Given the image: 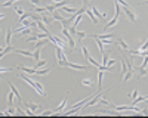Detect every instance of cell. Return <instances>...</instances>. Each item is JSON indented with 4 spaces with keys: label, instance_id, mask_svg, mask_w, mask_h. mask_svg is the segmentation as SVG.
Returning a JSON list of instances; mask_svg holds the SVG:
<instances>
[{
    "label": "cell",
    "instance_id": "obj_26",
    "mask_svg": "<svg viewBox=\"0 0 148 118\" xmlns=\"http://www.w3.org/2000/svg\"><path fill=\"white\" fill-rule=\"evenodd\" d=\"M82 83H83V86H89V87H90V86H92V78H84Z\"/></svg>",
    "mask_w": 148,
    "mask_h": 118
},
{
    "label": "cell",
    "instance_id": "obj_12",
    "mask_svg": "<svg viewBox=\"0 0 148 118\" xmlns=\"http://www.w3.org/2000/svg\"><path fill=\"white\" fill-rule=\"evenodd\" d=\"M25 106H28V109H30V111H33V112H36L37 109H39V105H37V103H33V102H27V103H25Z\"/></svg>",
    "mask_w": 148,
    "mask_h": 118
},
{
    "label": "cell",
    "instance_id": "obj_16",
    "mask_svg": "<svg viewBox=\"0 0 148 118\" xmlns=\"http://www.w3.org/2000/svg\"><path fill=\"white\" fill-rule=\"evenodd\" d=\"M52 18L53 19H56V21H61V22H62V21H64V18H62V15L59 14V12H53V14H52Z\"/></svg>",
    "mask_w": 148,
    "mask_h": 118
},
{
    "label": "cell",
    "instance_id": "obj_17",
    "mask_svg": "<svg viewBox=\"0 0 148 118\" xmlns=\"http://www.w3.org/2000/svg\"><path fill=\"white\" fill-rule=\"evenodd\" d=\"M96 44H98V47H99V53L104 55V43H102L101 38H96Z\"/></svg>",
    "mask_w": 148,
    "mask_h": 118
},
{
    "label": "cell",
    "instance_id": "obj_37",
    "mask_svg": "<svg viewBox=\"0 0 148 118\" xmlns=\"http://www.w3.org/2000/svg\"><path fill=\"white\" fill-rule=\"evenodd\" d=\"M51 114H53V111H46V112H43V115H51Z\"/></svg>",
    "mask_w": 148,
    "mask_h": 118
},
{
    "label": "cell",
    "instance_id": "obj_20",
    "mask_svg": "<svg viewBox=\"0 0 148 118\" xmlns=\"http://www.w3.org/2000/svg\"><path fill=\"white\" fill-rule=\"evenodd\" d=\"M98 105H99V106H101V105H105V106H111V103H110V102H108L107 99H99V100H98Z\"/></svg>",
    "mask_w": 148,
    "mask_h": 118
},
{
    "label": "cell",
    "instance_id": "obj_5",
    "mask_svg": "<svg viewBox=\"0 0 148 118\" xmlns=\"http://www.w3.org/2000/svg\"><path fill=\"white\" fill-rule=\"evenodd\" d=\"M67 68L80 69V71H88V67H84V65H79V64H71V62H67Z\"/></svg>",
    "mask_w": 148,
    "mask_h": 118
},
{
    "label": "cell",
    "instance_id": "obj_18",
    "mask_svg": "<svg viewBox=\"0 0 148 118\" xmlns=\"http://www.w3.org/2000/svg\"><path fill=\"white\" fill-rule=\"evenodd\" d=\"M65 105H67V97H65V99L62 100V102H61V105H59V106H58V108L55 109V111H53V112H61V111L64 109V106H65Z\"/></svg>",
    "mask_w": 148,
    "mask_h": 118
},
{
    "label": "cell",
    "instance_id": "obj_2",
    "mask_svg": "<svg viewBox=\"0 0 148 118\" xmlns=\"http://www.w3.org/2000/svg\"><path fill=\"white\" fill-rule=\"evenodd\" d=\"M18 68L21 69V71H24V73H27V74H37V75H46V74H49V71H51L49 68H45V69H40V68H28V67H24V65H19Z\"/></svg>",
    "mask_w": 148,
    "mask_h": 118
},
{
    "label": "cell",
    "instance_id": "obj_4",
    "mask_svg": "<svg viewBox=\"0 0 148 118\" xmlns=\"http://www.w3.org/2000/svg\"><path fill=\"white\" fill-rule=\"evenodd\" d=\"M62 36H65V38H67V41H68V46L71 47V50H74V38H73V36H70L68 34V30L67 28H62Z\"/></svg>",
    "mask_w": 148,
    "mask_h": 118
},
{
    "label": "cell",
    "instance_id": "obj_35",
    "mask_svg": "<svg viewBox=\"0 0 148 118\" xmlns=\"http://www.w3.org/2000/svg\"><path fill=\"white\" fill-rule=\"evenodd\" d=\"M15 12L18 15H24V9H21V8H15Z\"/></svg>",
    "mask_w": 148,
    "mask_h": 118
},
{
    "label": "cell",
    "instance_id": "obj_21",
    "mask_svg": "<svg viewBox=\"0 0 148 118\" xmlns=\"http://www.w3.org/2000/svg\"><path fill=\"white\" fill-rule=\"evenodd\" d=\"M76 36H77V40L82 41L84 37H86V32H79V31H77V32H76Z\"/></svg>",
    "mask_w": 148,
    "mask_h": 118
},
{
    "label": "cell",
    "instance_id": "obj_32",
    "mask_svg": "<svg viewBox=\"0 0 148 118\" xmlns=\"http://www.w3.org/2000/svg\"><path fill=\"white\" fill-rule=\"evenodd\" d=\"M15 112H16V111H15V108H14V106H10V108L8 109V111H6L5 114H8V115H14Z\"/></svg>",
    "mask_w": 148,
    "mask_h": 118
},
{
    "label": "cell",
    "instance_id": "obj_29",
    "mask_svg": "<svg viewBox=\"0 0 148 118\" xmlns=\"http://www.w3.org/2000/svg\"><path fill=\"white\" fill-rule=\"evenodd\" d=\"M14 3H15L14 0H8V2H5V3L2 5V8H9V6H12Z\"/></svg>",
    "mask_w": 148,
    "mask_h": 118
},
{
    "label": "cell",
    "instance_id": "obj_11",
    "mask_svg": "<svg viewBox=\"0 0 148 118\" xmlns=\"http://www.w3.org/2000/svg\"><path fill=\"white\" fill-rule=\"evenodd\" d=\"M90 9H92V12H93V14H95V16H96V18H104V16H105V15H107L105 12H102V14H101V12H99V10H98L96 8H95V6H92Z\"/></svg>",
    "mask_w": 148,
    "mask_h": 118
},
{
    "label": "cell",
    "instance_id": "obj_38",
    "mask_svg": "<svg viewBox=\"0 0 148 118\" xmlns=\"http://www.w3.org/2000/svg\"><path fill=\"white\" fill-rule=\"evenodd\" d=\"M82 2H83V6H86V5H88V0H82Z\"/></svg>",
    "mask_w": 148,
    "mask_h": 118
},
{
    "label": "cell",
    "instance_id": "obj_14",
    "mask_svg": "<svg viewBox=\"0 0 148 118\" xmlns=\"http://www.w3.org/2000/svg\"><path fill=\"white\" fill-rule=\"evenodd\" d=\"M133 77V69H129V71H127V73L125 74V75H123V81H127V80H130V78Z\"/></svg>",
    "mask_w": 148,
    "mask_h": 118
},
{
    "label": "cell",
    "instance_id": "obj_3",
    "mask_svg": "<svg viewBox=\"0 0 148 118\" xmlns=\"http://www.w3.org/2000/svg\"><path fill=\"white\" fill-rule=\"evenodd\" d=\"M113 109H116V111H132V112H136V114L142 112V111L139 108H136V106H114V105H113Z\"/></svg>",
    "mask_w": 148,
    "mask_h": 118
},
{
    "label": "cell",
    "instance_id": "obj_39",
    "mask_svg": "<svg viewBox=\"0 0 148 118\" xmlns=\"http://www.w3.org/2000/svg\"><path fill=\"white\" fill-rule=\"evenodd\" d=\"M58 2H62V0H52V3H58Z\"/></svg>",
    "mask_w": 148,
    "mask_h": 118
},
{
    "label": "cell",
    "instance_id": "obj_23",
    "mask_svg": "<svg viewBox=\"0 0 148 118\" xmlns=\"http://www.w3.org/2000/svg\"><path fill=\"white\" fill-rule=\"evenodd\" d=\"M12 47H10V46H8V47H6V49H2V58H3V56H5L6 53H9V52H12Z\"/></svg>",
    "mask_w": 148,
    "mask_h": 118
},
{
    "label": "cell",
    "instance_id": "obj_13",
    "mask_svg": "<svg viewBox=\"0 0 148 118\" xmlns=\"http://www.w3.org/2000/svg\"><path fill=\"white\" fill-rule=\"evenodd\" d=\"M40 49H42V47H36V50L33 52V59H34L36 62L40 59Z\"/></svg>",
    "mask_w": 148,
    "mask_h": 118
},
{
    "label": "cell",
    "instance_id": "obj_10",
    "mask_svg": "<svg viewBox=\"0 0 148 118\" xmlns=\"http://www.w3.org/2000/svg\"><path fill=\"white\" fill-rule=\"evenodd\" d=\"M8 84H9L10 90H12V91H14V93H15V96H16V97H18V102H19V103H21V102H22V100H21V96H19V91L16 90V89H15V86H14V84H12V83H9V81H8Z\"/></svg>",
    "mask_w": 148,
    "mask_h": 118
},
{
    "label": "cell",
    "instance_id": "obj_7",
    "mask_svg": "<svg viewBox=\"0 0 148 118\" xmlns=\"http://www.w3.org/2000/svg\"><path fill=\"white\" fill-rule=\"evenodd\" d=\"M15 53L18 55H22V56H25V58H33V52H30V50H18V49H14Z\"/></svg>",
    "mask_w": 148,
    "mask_h": 118
},
{
    "label": "cell",
    "instance_id": "obj_36",
    "mask_svg": "<svg viewBox=\"0 0 148 118\" xmlns=\"http://www.w3.org/2000/svg\"><path fill=\"white\" fill-rule=\"evenodd\" d=\"M0 71H2V73H6V71H12V68H5V67H2Z\"/></svg>",
    "mask_w": 148,
    "mask_h": 118
},
{
    "label": "cell",
    "instance_id": "obj_28",
    "mask_svg": "<svg viewBox=\"0 0 148 118\" xmlns=\"http://www.w3.org/2000/svg\"><path fill=\"white\" fill-rule=\"evenodd\" d=\"M45 65H46V61H37L36 68H42V67H45Z\"/></svg>",
    "mask_w": 148,
    "mask_h": 118
},
{
    "label": "cell",
    "instance_id": "obj_27",
    "mask_svg": "<svg viewBox=\"0 0 148 118\" xmlns=\"http://www.w3.org/2000/svg\"><path fill=\"white\" fill-rule=\"evenodd\" d=\"M10 36H12V31L8 30V32H6V44L8 46H9V43H10Z\"/></svg>",
    "mask_w": 148,
    "mask_h": 118
},
{
    "label": "cell",
    "instance_id": "obj_25",
    "mask_svg": "<svg viewBox=\"0 0 148 118\" xmlns=\"http://www.w3.org/2000/svg\"><path fill=\"white\" fill-rule=\"evenodd\" d=\"M14 96H15V93H14V91L8 95V102H9V106H12V102H14Z\"/></svg>",
    "mask_w": 148,
    "mask_h": 118
},
{
    "label": "cell",
    "instance_id": "obj_31",
    "mask_svg": "<svg viewBox=\"0 0 148 118\" xmlns=\"http://www.w3.org/2000/svg\"><path fill=\"white\" fill-rule=\"evenodd\" d=\"M130 97H132V99H136V97H138V87H136V89H135L133 91H132V93H130Z\"/></svg>",
    "mask_w": 148,
    "mask_h": 118
},
{
    "label": "cell",
    "instance_id": "obj_40",
    "mask_svg": "<svg viewBox=\"0 0 148 118\" xmlns=\"http://www.w3.org/2000/svg\"><path fill=\"white\" fill-rule=\"evenodd\" d=\"M145 3H148V2H144V3H141V5H145Z\"/></svg>",
    "mask_w": 148,
    "mask_h": 118
},
{
    "label": "cell",
    "instance_id": "obj_24",
    "mask_svg": "<svg viewBox=\"0 0 148 118\" xmlns=\"http://www.w3.org/2000/svg\"><path fill=\"white\" fill-rule=\"evenodd\" d=\"M88 61H89V62H90L92 65H95L96 68H99V67H101V64H99V62H96V61H95L93 58H90V56H89V59H88Z\"/></svg>",
    "mask_w": 148,
    "mask_h": 118
},
{
    "label": "cell",
    "instance_id": "obj_19",
    "mask_svg": "<svg viewBox=\"0 0 148 118\" xmlns=\"http://www.w3.org/2000/svg\"><path fill=\"white\" fill-rule=\"evenodd\" d=\"M82 52H83L84 59L88 61V59H89V52H88V47H86V46H82Z\"/></svg>",
    "mask_w": 148,
    "mask_h": 118
},
{
    "label": "cell",
    "instance_id": "obj_33",
    "mask_svg": "<svg viewBox=\"0 0 148 118\" xmlns=\"http://www.w3.org/2000/svg\"><path fill=\"white\" fill-rule=\"evenodd\" d=\"M116 64H117V59H110V61H108V64H107V65H110V67H114Z\"/></svg>",
    "mask_w": 148,
    "mask_h": 118
},
{
    "label": "cell",
    "instance_id": "obj_22",
    "mask_svg": "<svg viewBox=\"0 0 148 118\" xmlns=\"http://www.w3.org/2000/svg\"><path fill=\"white\" fill-rule=\"evenodd\" d=\"M117 43H119V44H120V46H121V47H123V49H126V50H127V49H129V46H127V44H126V43H125V41H123V40H121V38H117Z\"/></svg>",
    "mask_w": 148,
    "mask_h": 118
},
{
    "label": "cell",
    "instance_id": "obj_6",
    "mask_svg": "<svg viewBox=\"0 0 148 118\" xmlns=\"http://www.w3.org/2000/svg\"><path fill=\"white\" fill-rule=\"evenodd\" d=\"M123 10H125V14L127 15V18H129L132 22H136V16H135V14L132 12V9H130L129 6H127V8H123Z\"/></svg>",
    "mask_w": 148,
    "mask_h": 118
},
{
    "label": "cell",
    "instance_id": "obj_9",
    "mask_svg": "<svg viewBox=\"0 0 148 118\" xmlns=\"http://www.w3.org/2000/svg\"><path fill=\"white\" fill-rule=\"evenodd\" d=\"M84 14H86V15L89 16V18L92 19V22H93V24H98V18L95 16V14L92 12V9H90V10H89V9H86V12H84Z\"/></svg>",
    "mask_w": 148,
    "mask_h": 118
},
{
    "label": "cell",
    "instance_id": "obj_1",
    "mask_svg": "<svg viewBox=\"0 0 148 118\" xmlns=\"http://www.w3.org/2000/svg\"><path fill=\"white\" fill-rule=\"evenodd\" d=\"M18 77H19V78H22V80H24L25 83H28V84H30V86H31L33 89H34V90H36L37 93H39V95L46 96V91H45V89L42 87V84H40L39 81H33L31 78H30V77H27V75H24V74H19Z\"/></svg>",
    "mask_w": 148,
    "mask_h": 118
},
{
    "label": "cell",
    "instance_id": "obj_30",
    "mask_svg": "<svg viewBox=\"0 0 148 118\" xmlns=\"http://www.w3.org/2000/svg\"><path fill=\"white\" fill-rule=\"evenodd\" d=\"M144 100H145V97H144V96H139V97H136V99H133V105L139 103V102H144Z\"/></svg>",
    "mask_w": 148,
    "mask_h": 118
},
{
    "label": "cell",
    "instance_id": "obj_15",
    "mask_svg": "<svg viewBox=\"0 0 148 118\" xmlns=\"http://www.w3.org/2000/svg\"><path fill=\"white\" fill-rule=\"evenodd\" d=\"M61 10H62V12H67V14H76V12H77V9H74V8H67V6L61 8Z\"/></svg>",
    "mask_w": 148,
    "mask_h": 118
},
{
    "label": "cell",
    "instance_id": "obj_8",
    "mask_svg": "<svg viewBox=\"0 0 148 118\" xmlns=\"http://www.w3.org/2000/svg\"><path fill=\"white\" fill-rule=\"evenodd\" d=\"M36 22H37V28H39V30H40L42 32H46V34H51V32H49V30H47V28L45 27V22H42V21H36Z\"/></svg>",
    "mask_w": 148,
    "mask_h": 118
},
{
    "label": "cell",
    "instance_id": "obj_34",
    "mask_svg": "<svg viewBox=\"0 0 148 118\" xmlns=\"http://www.w3.org/2000/svg\"><path fill=\"white\" fill-rule=\"evenodd\" d=\"M31 3L34 6H42V2H40V0H31Z\"/></svg>",
    "mask_w": 148,
    "mask_h": 118
}]
</instances>
